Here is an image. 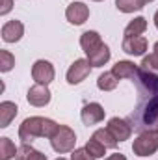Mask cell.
Listing matches in <instances>:
<instances>
[{
    "instance_id": "obj_31",
    "label": "cell",
    "mask_w": 158,
    "mask_h": 160,
    "mask_svg": "<svg viewBox=\"0 0 158 160\" xmlns=\"http://www.w3.org/2000/svg\"><path fill=\"white\" fill-rule=\"evenodd\" d=\"M141 2H143V4H149V2H153V0H141Z\"/></svg>"
},
{
    "instance_id": "obj_32",
    "label": "cell",
    "mask_w": 158,
    "mask_h": 160,
    "mask_svg": "<svg viewBox=\"0 0 158 160\" xmlns=\"http://www.w3.org/2000/svg\"><path fill=\"white\" fill-rule=\"evenodd\" d=\"M155 128H158V123H156V125H155Z\"/></svg>"
},
{
    "instance_id": "obj_24",
    "label": "cell",
    "mask_w": 158,
    "mask_h": 160,
    "mask_svg": "<svg viewBox=\"0 0 158 160\" xmlns=\"http://www.w3.org/2000/svg\"><path fill=\"white\" fill-rule=\"evenodd\" d=\"M86 149H87V153H89L93 158H101V157L106 155V147H104L102 143H99L97 140H93V138L86 143Z\"/></svg>"
},
{
    "instance_id": "obj_12",
    "label": "cell",
    "mask_w": 158,
    "mask_h": 160,
    "mask_svg": "<svg viewBox=\"0 0 158 160\" xmlns=\"http://www.w3.org/2000/svg\"><path fill=\"white\" fill-rule=\"evenodd\" d=\"M24 34V26L21 21H9L2 26V39L6 43H17Z\"/></svg>"
},
{
    "instance_id": "obj_8",
    "label": "cell",
    "mask_w": 158,
    "mask_h": 160,
    "mask_svg": "<svg viewBox=\"0 0 158 160\" xmlns=\"http://www.w3.org/2000/svg\"><path fill=\"white\" fill-rule=\"evenodd\" d=\"M65 17L71 24H84L89 17V8L84 2H73L65 9Z\"/></svg>"
},
{
    "instance_id": "obj_19",
    "label": "cell",
    "mask_w": 158,
    "mask_h": 160,
    "mask_svg": "<svg viewBox=\"0 0 158 160\" xmlns=\"http://www.w3.org/2000/svg\"><path fill=\"white\" fill-rule=\"evenodd\" d=\"M91 138L97 140L99 143H102L106 149H114V147H117V140L108 132V128H99V130H95Z\"/></svg>"
},
{
    "instance_id": "obj_7",
    "label": "cell",
    "mask_w": 158,
    "mask_h": 160,
    "mask_svg": "<svg viewBox=\"0 0 158 160\" xmlns=\"http://www.w3.org/2000/svg\"><path fill=\"white\" fill-rule=\"evenodd\" d=\"M91 71V63L87 60H75V63L67 71V82L69 84H80L82 80L87 78Z\"/></svg>"
},
{
    "instance_id": "obj_9",
    "label": "cell",
    "mask_w": 158,
    "mask_h": 160,
    "mask_svg": "<svg viewBox=\"0 0 158 160\" xmlns=\"http://www.w3.org/2000/svg\"><path fill=\"white\" fill-rule=\"evenodd\" d=\"M82 121H84V125H97V123H101V121L104 119V108L99 104V102H89V104H86L84 108H82Z\"/></svg>"
},
{
    "instance_id": "obj_20",
    "label": "cell",
    "mask_w": 158,
    "mask_h": 160,
    "mask_svg": "<svg viewBox=\"0 0 158 160\" xmlns=\"http://www.w3.org/2000/svg\"><path fill=\"white\" fill-rule=\"evenodd\" d=\"M117 82L119 78L110 71V73H102L99 80H97V86H99V89L101 91H112V89H116L117 88Z\"/></svg>"
},
{
    "instance_id": "obj_3",
    "label": "cell",
    "mask_w": 158,
    "mask_h": 160,
    "mask_svg": "<svg viewBox=\"0 0 158 160\" xmlns=\"http://www.w3.org/2000/svg\"><path fill=\"white\" fill-rule=\"evenodd\" d=\"M75 143H77V134H75L73 128H69L65 125H58L56 132L50 136V145L60 155L73 151L75 149Z\"/></svg>"
},
{
    "instance_id": "obj_28",
    "label": "cell",
    "mask_w": 158,
    "mask_h": 160,
    "mask_svg": "<svg viewBox=\"0 0 158 160\" xmlns=\"http://www.w3.org/2000/svg\"><path fill=\"white\" fill-rule=\"evenodd\" d=\"M104 160H126V158H125V155L116 153V155H112V157H108V158H104Z\"/></svg>"
},
{
    "instance_id": "obj_30",
    "label": "cell",
    "mask_w": 158,
    "mask_h": 160,
    "mask_svg": "<svg viewBox=\"0 0 158 160\" xmlns=\"http://www.w3.org/2000/svg\"><path fill=\"white\" fill-rule=\"evenodd\" d=\"M155 54H158V41L155 43Z\"/></svg>"
},
{
    "instance_id": "obj_23",
    "label": "cell",
    "mask_w": 158,
    "mask_h": 160,
    "mask_svg": "<svg viewBox=\"0 0 158 160\" xmlns=\"http://www.w3.org/2000/svg\"><path fill=\"white\" fill-rule=\"evenodd\" d=\"M140 67H141L143 71H147V73H153V75H156V77H158V54H155V52H153V54L145 56Z\"/></svg>"
},
{
    "instance_id": "obj_15",
    "label": "cell",
    "mask_w": 158,
    "mask_h": 160,
    "mask_svg": "<svg viewBox=\"0 0 158 160\" xmlns=\"http://www.w3.org/2000/svg\"><path fill=\"white\" fill-rule=\"evenodd\" d=\"M17 112H19V108H17V104H15V102L4 101V102L0 104V127H2V128L9 127V123L15 119Z\"/></svg>"
},
{
    "instance_id": "obj_34",
    "label": "cell",
    "mask_w": 158,
    "mask_h": 160,
    "mask_svg": "<svg viewBox=\"0 0 158 160\" xmlns=\"http://www.w3.org/2000/svg\"><path fill=\"white\" fill-rule=\"evenodd\" d=\"M95 2H101V0H95Z\"/></svg>"
},
{
    "instance_id": "obj_22",
    "label": "cell",
    "mask_w": 158,
    "mask_h": 160,
    "mask_svg": "<svg viewBox=\"0 0 158 160\" xmlns=\"http://www.w3.org/2000/svg\"><path fill=\"white\" fill-rule=\"evenodd\" d=\"M145 4L141 0H116V8L123 13H132V11H138L141 9Z\"/></svg>"
},
{
    "instance_id": "obj_14",
    "label": "cell",
    "mask_w": 158,
    "mask_h": 160,
    "mask_svg": "<svg viewBox=\"0 0 158 160\" xmlns=\"http://www.w3.org/2000/svg\"><path fill=\"white\" fill-rule=\"evenodd\" d=\"M102 45V39H101V36L97 34V32H93V30H87V32H84L82 36H80V47L84 48V52L86 54H91L95 48H99Z\"/></svg>"
},
{
    "instance_id": "obj_21",
    "label": "cell",
    "mask_w": 158,
    "mask_h": 160,
    "mask_svg": "<svg viewBox=\"0 0 158 160\" xmlns=\"http://www.w3.org/2000/svg\"><path fill=\"white\" fill-rule=\"evenodd\" d=\"M17 157L15 143L9 138H0V160H11Z\"/></svg>"
},
{
    "instance_id": "obj_5",
    "label": "cell",
    "mask_w": 158,
    "mask_h": 160,
    "mask_svg": "<svg viewBox=\"0 0 158 160\" xmlns=\"http://www.w3.org/2000/svg\"><path fill=\"white\" fill-rule=\"evenodd\" d=\"M54 67L50 62L47 60H37L32 67V78L36 80V84H43V86H48L52 80H54Z\"/></svg>"
},
{
    "instance_id": "obj_25",
    "label": "cell",
    "mask_w": 158,
    "mask_h": 160,
    "mask_svg": "<svg viewBox=\"0 0 158 160\" xmlns=\"http://www.w3.org/2000/svg\"><path fill=\"white\" fill-rule=\"evenodd\" d=\"M15 65V58L9 50H0V71L2 73H7L11 71Z\"/></svg>"
},
{
    "instance_id": "obj_16",
    "label": "cell",
    "mask_w": 158,
    "mask_h": 160,
    "mask_svg": "<svg viewBox=\"0 0 158 160\" xmlns=\"http://www.w3.org/2000/svg\"><path fill=\"white\" fill-rule=\"evenodd\" d=\"M110 60V48L102 43L99 48H95L91 54H87V62L91 63V67H101Z\"/></svg>"
},
{
    "instance_id": "obj_2",
    "label": "cell",
    "mask_w": 158,
    "mask_h": 160,
    "mask_svg": "<svg viewBox=\"0 0 158 160\" xmlns=\"http://www.w3.org/2000/svg\"><path fill=\"white\" fill-rule=\"evenodd\" d=\"M56 128H58L56 121L34 116V118H28V119H24L21 123V127H19V138L22 140V143H30L36 138H50L56 132Z\"/></svg>"
},
{
    "instance_id": "obj_29",
    "label": "cell",
    "mask_w": 158,
    "mask_h": 160,
    "mask_svg": "<svg viewBox=\"0 0 158 160\" xmlns=\"http://www.w3.org/2000/svg\"><path fill=\"white\" fill-rule=\"evenodd\" d=\"M155 24H156V28H158V11L155 13Z\"/></svg>"
},
{
    "instance_id": "obj_4",
    "label": "cell",
    "mask_w": 158,
    "mask_h": 160,
    "mask_svg": "<svg viewBox=\"0 0 158 160\" xmlns=\"http://www.w3.org/2000/svg\"><path fill=\"white\" fill-rule=\"evenodd\" d=\"M132 151L136 157H149L158 151V128L140 132V136L132 143Z\"/></svg>"
},
{
    "instance_id": "obj_13",
    "label": "cell",
    "mask_w": 158,
    "mask_h": 160,
    "mask_svg": "<svg viewBox=\"0 0 158 160\" xmlns=\"http://www.w3.org/2000/svg\"><path fill=\"white\" fill-rule=\"evenodd\" d=\"M138 71H140V67H138L136 63L128 62V60H121V62H117V63L114 65V69H112V73H114L119 80L121 78L134 80L136 77H138Z\"/></svg>"
},
{
    "instance_id": "obj_26",
    "label": "cell",
    "mask_w": 158,
    "mask_h": 160,
    "mask_svg": "<svg viewBox=\"0 0 158 160\" xmlns=\"http://www.w3.org/2000/svg\"><path fill=\"white\" fill-rule=\"evenodd\" d=\"M71 160H95L89 153H87V149L84 147V149H75L73 151V155H71Z\"/></svg>"
},
{
    "instance_id": "obj_33",
    "label": "cell",
    "mask_w": 158,
    "mask_h": 160,
    "mask_svg": "<svg viewBox=\"0 0 158 160\" xmlns=\"http://www.w3.org/2000/svg\"><path fill=\"white\" fill-rule=\"evenodd\" d=\"M56 160H65V158H56Z\"/></svg>"
},
{
    "instance_id": "obj_6",
    "label": "cell",
    "mask_w": 158,
    "mask_h": 160,
    "mask_svg": "<svg viewBox=\"0 0 158 160\" xmlns=\"http://www.w3.org/2000/svg\"><path fill=\"white\" fill-rule=\"evenodd\" d=\"M108 132L117 140V142H125L130 138L132 134V125L128 123L126 119H119V118H112L108 121Z\"/></svg>"
},
{
    "instance_id": "obj_18",
    "label": "cell",
    "mask_w": 158,
    "mask_h": 160,
    "mask_svg": "<svg viewBox=\"0 0 158 160\" xmlns=\"http://www.w3.org/2000/svg\"><path fill=\"white\" fill-rule=\"evenodd\" d=\"M147 30V21L145 17H136L134 21H130L125 28V38H136V36H141L143 32Z\"/></svg>"
},
{
    "instance_id": "obj_11",
    "label": "cell",
    "mask_w": 158,
    "mask_h": 160,
    "mask_svg": "<svg viewBox=\"0 0 158 160\" xmlns=\"http://www.w3.org/2000/svg\"><path fill=\"white\" fill-rule=\"evenodd\" d=\"M123 50L130 56H143L147 50V39L143 36L136 38H125L123 39Z\"/></svg>"
},
{
    "instance_id": "obj_27",
    "label": "cell",
    "mask_w": 158,
    "mask_h": 160,
    "mask_svg": "<svg viewBox=\"0 0 158 160\" xmlns=\"http://www.w3.org/2000/svg\"><path fill=\"white\" fill-rule=\"evenodd\" d=\"M13 8V0H0V15H7Z\"/></svg>"
},
{
    "instance_id": "obj_1",
    "label": "cell",
    "mask_w": 158,
    "mask_h": 160,
    "mask_svg": "<svg viewBox=\"0 0 158 160\" xmlns=\"http://www.w3.org/2000/svg\"><path fill=\"white\" fill-rule=\"evenodd\" d=\"M132 82L138 88V102L126 121L136 132H145L158 123V77L140 67Z\"/></svg>"
},
{
    "instance_id": "obj_17",
    "label": "cell",
    "mask_w": 158,
    "mask_h": 160,
    "mask_svg": "<svg viewBox=\"0 0 158 160\" xmlns=\"http://www.w3.org/2000/svg\"><path fill=\"white\" fill-rule=\"evenodd\" d=\"M15 160H47V155H43L41 151L34 149V147L28 145V143H22V145L17 149Z\"/></svg>"
},
{
    "instance_id": "obj_10",
    "label": "cell",
    "mask_w": 158,
    "mask_h": 160,
    "mask_svg": "<svg viewBox=\"0 0 158 160\" xmlns=\"http://www.w3.org/2000/svg\"><path fill=\"white\" fill-rule=\"evenodd\" d=\"M26 99H28V102H30L32 106H45V104L50 102V91H48L47 86L36 84V86H32V88L28 89Z\"/></svg>"
}]
</instances>
